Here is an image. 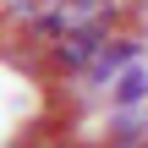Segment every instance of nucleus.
<instances>
[{
  "mask_svg": "<svg viewBox=\"0 0 148 148\" xmlns=\"http://www.w3.org/2000/svg\"><path fill=\"white\" fill-rule=\"evenodd\" d=\"M110 104L115 110H132V104H148V71L143 66H126L115 82H110Z\"/></svg>",
  "mask_w": 148,
  "mask_h": 148,
  "instance_id": "obj_1",
  "label": "nucleus"
},
{
  "mask_svg": "<svg viewBox=\"0 0 148 148\" xmlns=\"http://www.w3.org/2000/svg\"><path fill=\"white\" fill-rule=\"evenodd\" d=\"M66 148H77V143H66Z\"/></svg>",
  "mask_w": 148,
  "mask_h": 148,
  "instance_id": "obj_2",
  "label": "nucleus"
}]
</instances>
